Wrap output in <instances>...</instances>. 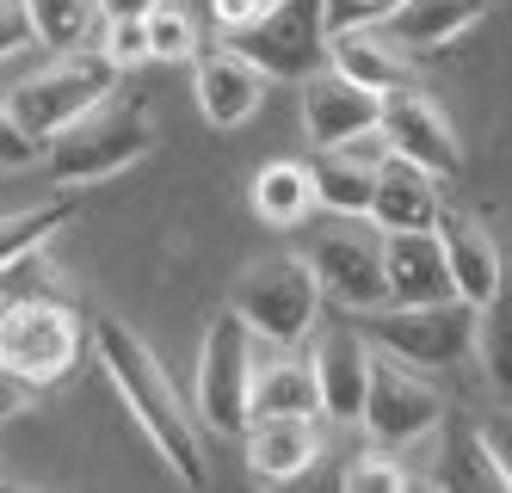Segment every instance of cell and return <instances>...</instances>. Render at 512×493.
Returning a JSON list of instances; mask_svg holds the SVG:
<instances>
[{
    "mask_svg": "<svg viewBox=\"0 0 512 493\" xmlns=\"http://www.w3.org/2000/svg\"><path fill=\"white\" fill-rule=\"evenodd\" d=\"M87 339L99 346L105 376H112V389L136 413V426L149 432V444L161 450V463L186 481V487H210V457H204V444H198V426H192L186 401H179V389L167 383L161 358L149 352V339H136L118 315H99L87 327Z\"/></svg>",
    "mask_w": 512,
    "mask_h": 493,
    "instance_id": "obj_1",
    "label": "cell"
},
{
    "mask_svg": "<svg viewBox=\"0 0 512 493\" xmlns=\"http://www.w3.org/2000/svg\"><path fill=\"white\" fill-rule=\"evenodd\" d=\"M81 346L87 321L75 315V302L50 290L0 296V376H13L25 389H50L81 364Z\"/></svg>",
    "mask_w": 512,
    "mask_h": 493,
    "instance_id": "obj_2",
    "label": "cell"
},
{
    "mask_svg": "<svg viewBox=\"0 0 512 493\" xmlns=\"http://www.w3.org/2000/svg\"><path fill=\"white\" fill-rule=\"evenodd\" d=\"M155 148V118L130 99H99L93 111H81L68 130H56L44 142V161H50V179L56 185H99L124 167H136L142 155Z\"/></svg>",
    "mask_w": 512,
    "mask_h": 493,
    "instance_id": "obj_3",
    "label": "cell"
},
{
    "mask_svg": "<svg viewBox=\"0 0 512 493\" xmlns=\"http://www.w3.org/2000/svg\"><path fill=\"white\" fill-rule=\"evenodd\" d=\"M321 284H315V265L309 259H290V253H278V259H260L253 272L235 284V302L229 309L253 327V339H272V346H303V339L315 333V321H321Z\"/></svg>",
    "mask_w": 512,
    "mask_h": 493,
    "instance_id": "obj_4",
    "label": "cell"
},
{
    "mask_svg": "<svg viewBox=\"0 0 512 493\" xmlns=\"http://www.w3.org/2000/svg\"><path fill=\"white\" fill-rule=\"evenodd\" d=\"M112 87H118V62L105 56V50H68L56 68L25 74V81L7 93V105H13V118L31 136L50 142L56 130L75 124L81 111H93L99 99H112Z\"/></svg>",
    "mask_w": 512,
    "mask_h": 493,
    "instance_id": "obj_5",
    "label": "cell"
},
{
    "mask_svg": "<svg viewBox=\"0 0 512 493\" xmlns=\"http://www.w3.org/2000/svg\"><path fill=\"white\" fill-rule=\"evenodd\" d=\"M253 327L223 309L210 321L204 333V352H198V413H204V426L210 432H223V438H241L247 420H253Z\"/></svg>",
    "mask_w": 512,
    "mask_h": 493,
    "instance_id": "obj_6",
    "label": "cell"
},
{
    "mask_svg": "<svg viewBox=\"0 0 512 493\" xmlns=\"http://www.w3.org/2000/svg\"><path fill=\"white\" fill-rule=\"evenodd\" d=\"M438 420H445V401L426 376H414V364L389 352H371V383H364V407H358V426L371 432V444L408 450L426 432H438Z\"/></svg>",
    "mask_w": 512,
    "mask_h": 493,
    "instance_id": "obj_7",
    "label": "cell"
},
{
    "mask_svg": "<svg viewBox=\"0 0 512 493\" xmlns=\"http://www.w3.org/2000/svg\"><path fill=\"white\" fill-rule=\"evenodd\" d=\"M371 339L389 358L420 364V370L463 364L475 352V302H463V296H445V302H395V315H383L371 327Z\"/></svg>",
    "mask_w": 512,
    "mask_h": 493,
    "instance_id": "obj_8",
    "label": "cell"
},
{
    "mask_svg": "<svg viewBox=\"0 0 512 493\" xmlns=\"http://www.w3.org/2000/svg\"><path fill=\"white\" fill-rule=\"evenodd\" d=\"M229 50H241L266 81H303L327 68V19L321 0H278L266 19L229 31Z\"/></svg>",
    "mask_w": 512,
    "mask_h": 493,
    "instance_id": "obj_9",
    "label": "cell"
},
{
    "mask_svg": "<svg viewBox=\"0 0 512 493\" xmlns=\"http://www.w3.org/2000/svg\"><path fill=\"white\" fill-rule=\"evenodd\" d=\"M315 284L340 309H389V278H383V229H358V216H340L334 235H321L315 253Z\"/></svg>",
    "mask_w": 512,
    "mask_h": 493,
    "instance_id": "obj_10",
    "label": "cell"
},
{
    "mask_svg": "<svg viewBox=\"0 0 512 493\" xmlns=\"http://www.w3.org/2000/svg\"><path fill=\"white\" fill-rule=\"evenodd\" d=\"M377 130H383V142H389V155L426 167L432 179H457V173H463V142H457V130L445 124V111H438L426 93H414V87L383 93Z\"/></svg>",
    "mask_w": 512,
    "mask_h": 493,
    "instance_id": "obj_11",
    "label": "cell"
},
{
    "mask_svg": "<svg viewBox=\"0 0 512 493\" xmlns=\"http://www.w3.org/2000/svg\"><path fill=\"white\" fill-rule=\"evenodd\" d=\"M377 118H383V93L352 87L334 68L303 74V136H309V148H346L358 136H371Z\"/></svg>",
    "mask_w": 512,
    "mask_h": 493,
    "instance_id": "obj_12",
    "label": "cell"
},
{
    "mask_svg": "<svg viewBox=\"0 0 512 493\" xmlns=\"http://www.w3.org/2000/svg\"><path fill=\"white\" fill-rule=\"evenodd\" d=\"M432 235H438V247H445V272H451V290L463 296V302H482L506 284V259H500V241L475 222L469 210H457V204H438V216H432Z\"/></svg>",
    "mask_w": 512,
    "mask_h": 493,
    "instance_id": "obj_13",
    "label": "cell"
},
{
    "mask_svg": "<svg viewBox=\"0 0 512 493\" xmlns=\"http://www.w3.org/2000/svg\"><path fill=\"white\" fill-rule=\"evenodd\" d=\"M241 438L260 481H297L321 457V413H253Z\"/></svg>",
    "mask_w": 512,
    "mask_h": 493,
    "instance_id": "obj_14",
    "label": "cell"
},
{
    "mask_svg": "<svg viewBox=\"0 0 512 493\" xmlns=\"http://www.w3.org/2000/svg\"><path fill=\"white\" fill-rule=\"evenodd\" d=\"M389 155L383 130L358 136L346 148H315L309 179H315V204L334 210V216H364L371 210V185H377V161Z\"/></svg>",
    "mask_w": 512,
    "mask_h": 493,
    "instance_id": "obj_15",
    "label": "cell"
},
{
    "mask_svg": "<svg viewBox=\"0 0 512 493\" xmlns=\"http://www.w3.org/2000/svg\"><path fill=\"white\" fill-rule=\"evenodd\" d=\"M315 389H321V413L327 420L352 426L358 407H364V383H371V333H352L334 327L315 339Z\"/></svg>",
    "mask_w": 512,
    "mask_h": 493,
    "instance_id": "obj_16",
    "label": "cell"
},
{
    "mask_svg": "<svg viewBox=\"0 0 512 493\" xmlns=\"http://www.w3.org/2000/svg\"><path fill=\"white\" fill-rule=\"evenodd\" d=\"M192 93H198V111L216 124V130H241L253 111H260V99H266V74L253 68L241 50H204L198 56V81H192Z\"/></svg>",
    "mask_w": 512,
    "mask_h": 493,
    "instance_id": "obj_17",
    "label": "cell"
},
{
    "mask_svg": "<svg viewBox=\"0 0 512 493\" xmlns=\"http://www.w3.org/2000/svg\"><path fill=\"white\" fill-rule=\"evenodd\" d=\"M383 278H389V302H445L451 272H445V247L432 229H395L383 235Z\"/></svg>",
    "mask_w": 512,
    "mask_h": 493,
    "instance_id": "obj_18",
    "label": "cell"
},
{
    "mask_svg": "<svg viewBox=\"0 0 512 493\" xmlns=\"http://www.w3.org/2000/svg\"><path fill=\"white\" fill-rule=\"evenodd\" d=\"M438 179L426 173V167H414V161H401V155H383L377 161V185H371V216L383 235H395V229H432V216H438Z\"/></svg>",
    "mask_w": 512,
    "mask_h": 493,
    "instance_id": "obj_19",
    "label": "cell"
},
{
    "mask_svg": "<svg viewBox=\"0 0 512 493\" xmlns=\"http://www.w3.org/2000/svg\"><path fill=\"white\" fill-rule=\"evenodd\" d=\"M482 19H488V0H395L383 37L395 50H438V44H457Z\"/></svg>",
    "mask_w": 512,
    "mask_h": 493,
    "instance_id": "obj_20",
    "label": "cell"
},
{
    "mask_svg": "<svg viewBox=\"0 0 512 493\" xmlns=\"http://www.w3.org/2000/svg\"><path fill=\"white\" fill-rule=\"evenodd\" d=\"M327 68L346 74L352 87H371V93H395L408 87V62L389 37H371V25H352V31H327Z\"/></svg>",
    "mask_w": 512,
    "mask_h": 493,
    "instance_id": "obj_21",
    "label": "cell"
},
{
    "mask_svg": "<svg viewBox=\"0 0 512 493\" xmlns=\"http://www.w3.org/2000/svg\"><path fill=\"white\" fill-rule=\"evenodd\" d=\"M445 457H438V487H506L494 450L482 438V420L469 413H445Z\"/></svg>",
    "mask_w": 512,
    "mask_h": 493,
    "instance_id": "obj_22",
    "label": "cell"
},
{
    "mask_svg": "<svg viewBox=\"0 0 512 493\" xmlns=\"http://www.w3.org/2000/svg\"><path fill=\"white\" fill-rule=\"evenodd\" d=\"M25 19H31V37L50 44L56 56L68 50H93L99 44V0H19Z\"/></svg>",
    "mask_w": 512,
    "mask_h": 493,
    "instance_id": "obj_23",
    "label": "cell"
},
{
    "mask_svg": "<svg viewBox=\"0 0 512 493\" xmlns=\"http://www.w3.org/2000/svg\"><path fill=\"white\" fill-rule=\"evenodd\" d=\"M253 210L278 229H297V222L315 210V179H309V161H272L253 179Z\"/></svg>",
    "mask_w": 512,
    "mask_h": 493,
    "instance_id": "obj_24",
    "label": "cell"
},
{
    "mask_svg": "<svg viewBox=\"0 0 512 493\" xmlns=\"http://www.w3.org/2000/svg\"><path fill=\"white\" fill-rule=\"evenodd\" d=\"M475 358L488 370V389L500 401H512V284H500L475 309Z\"/></svg>",
    "mask_w": 512,
    "mask_h": 493,
    "instance_id": "obj_25",
    "label": "cell"
},
{
    "mask_svg": "<svg viewBox=\"0 0 512 493\" xmlns=\"http://www.w3.org/2000/svg\"><path fill=\"white\" fill-rule=\"evenodd\" d=\"M81 216L75 198H56V204H38V210H19V216H0V272H13L38 253L44 241H56L68 222Z\"/></svg>",
    "mask_w": 512,
    "mask_h": 493,
    "instance_id": "obj_26",
    "label": "cell"
},
{
    "mask_svg": "<svg viewBox=\"0 0 512 493\" xmlns=\"http://www.w3.org/2000/svg\"><path fill=\"white\" fill-rule=\"evenodd\" d=\"M253 413H321L315 364L309 358H278L253 370Z\"/></svg>",
    "mask_w": 512,
    "mask_h": 493,
    "instance_id": "obj_27",
    "label": "cell"
},
{
    "mask_svg": "<svg viewBox=\"0 0 512 493\" xmlns=\"http://www.w3.org/2000/svg\"><path fill=\"white\" fill-rule=\"evenodd\" d=\"M142 25H149V56L155 62H186L198 50V25H192L186 7H173V0H155Z\"/></svg>",
    "mask_w": 512,
    "mask_h": 493,
    "instance_id": "obj_28",
    "label": "cell"
},
{
    "mask_svg": "<svg viewBox=\"0 0 512 493\" xmlns=\"http://www.w3.org/2000/svg\"><path fill=\"white\" fill-rule=\"evenodd\" d=\"M99 37H105V44H93V50H105L118 68L149 62V25H142V19H105V25H99Z\"/></svg>",
    "mask_w": 512,
    "mask_h": 493,
    "instance_id": "obj_29",
    "label": "cell"
},
{
    "mask_svg": "<svg viewBox=\"0 0 512 493\" xmlns=\"http://www.w3.org/2000/svg\"><path fill=\"white\" fill-rule=\"evenodd\" d=\"M38 161H44V142L13 118V105H0V167L19 173V167H38Z\"/></svg>",
    "mask_w": 512,
    "mask_h": 493,
    "instance_id": "obj_30",
    "label": "cell"
},
{
    "mask_svg": "<svg viewBox=\"0 0 512 493\" xmlns=\"http://www.w3.org/2000/svg\"><path fill=\"white\" fill-rule=\"evenodd\" d=\"M395 13V0H321L327 31H352V25H383Z\"/></svg>",
    "mask_w": 512,
    "mask_h": 493,
    "instance_id": "obj_31",
    "label": "cell"
},
{
    "mask_svg": "<svg viewBox=\"0 0 512 493\" xmlns=\"http://www.w3.org/2000/svg\"><path fill=\"white\" fill-rule=\"evenodd\" d=\"M346 487H414V475L395 463V450H377V457H364V463H352L346 469Z\"/></svg>",
    "mask_w": 512,
    "mask_h": 493,
    "instance_id": "obj_32",
    "label": "cell"
},
{
    "mask_svg": "<svg viewBox=\"0 0 512 493\" xmlns=\"http://www.w3.org/2000/svg\"><path fill=\"white\" fill-rule=\"evenodd\" d=\"M25 44H38V37H31V19H25V7H19V0H0V62H7V56H19Z\"/></svg>",
    "mask_w": 512,
    "mask_h": 493,
    "instance_id": "obj_33",
    "label": "cell"
},
{
    "mask_svg": "<svg viewBox=\"0 0 512 493\" xmlns=\"http://www.w3.org/2000/svg\"><path fill=\"white\" fill-rule=\"evenodd\" d=\"M278 7V0H210V13H216V31H241V25H253V19H266Z\"/></svg>",
    "mask_w": 512,
    "mask_h": 493,
    "instance_id": "obj_34",
    "label": "cell"
},
{
    "mask_svg": "<svg viewBox=\"0 0 512 493\" xmlns=\"http://www.w3.org/2000/svg\"><path fill=\"white\" fill-rule=\"evenodd\" d=\"M482 438L494 450V463L506 475V493H512V413H494V420H482Z\"/></svg>",
    "mask_w": 512,
    "mask_h": 493,
    "instance_id": "obj_35",
    "label": "cell"
},
{
    "mask_svg": "<svg viewBox=\"0 0 512 493\" xmlns=\"http://www.w3.org/2000/svg\"><path fill=\"white\" fill-rule=\"evenodd\" d=\"M155 0H99V19H149Z\"/></svg>",
    "mask_w": 512,
    "mask_h": 493,
    "instance_id": "obj_36",
    "label": "cell"
},
{
    "mask_svg": "<svg viewBox=\"0 0 512 493\" xmlns=\"http://www.w3.org/2000/svg\"><path fill=\"white\" fill-rule=\"evenodd\" d=\"M19 407H25V383H13V376H0V420H13Z\"/></svg>",
    "mask_w": 512,
    "mask_h": 493,
    "instance_id": "obj_37",
    "label": "cell"
}]
</instances>
